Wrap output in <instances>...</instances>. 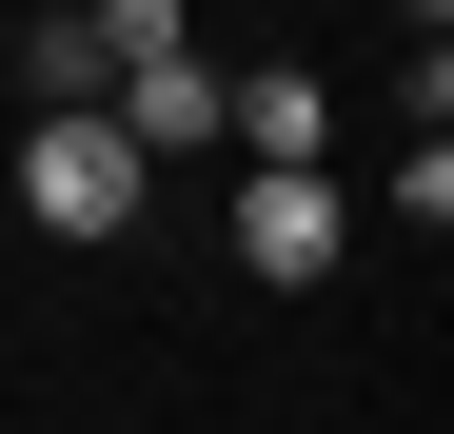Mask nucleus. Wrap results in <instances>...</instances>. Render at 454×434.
<instances>
[{
	"label": "nucleus",
	"mask_w": 454,
	"mask_h": 434,
	"mask_svg": "<svg viewBox=\"0 0 454 434\" xmlns=\"http://www.w3.org/2000/svg\"><path fill=\"white\" fill-rule=\"evenodd\" d=\"M415 119H434V138H454V20H434V40H415Z\"/></svg>",
	"instance_id": "423d86ee"
},
{
	"label": "nucleus",
	"mask_w": 454,
	"mask_h": 434,
	"mask_svg": "<svg viewBox=\"0 0 454 434\" xmlns=\"http://www.w3.org/2000/svg\"><path fill=\"white\" fill-rule=\"evenodd\" d=\"M138 178H159V159H138L119 119H40V138H20V217H40V237H119Z\"/></svg>",
	"instance_id": "f257e3e1"
},
{
	"label": "nucleus",
	"mask_w": 454,
	"mask_h": 434,
	"mask_svg": "<svg viewBox=\"0 0 454 434\" xmlns=\"http://www.w3.org/2000/svg\"><path fill=\"white\" fill-rule=\"evenodd\" d=\"M336 237H356V198H336V178H238V257L277 276V297H317Z\"/></svg>",
	"instance_id": "f03ea898"
},
{
	"label": "nucleus",
	"mask_w": 454,
	"mask_h": 434,
	"mask_svg": "<svg viewBox=\"0 0 454 434\" xmlns=\"http://www.w3.org/2000/svg\"><path fill=\"white\" fill-rule=\"evenodd\" d=\"M20 80H40V119H99V99H119V59H99V20H40V40H20Z\"/></svg>",
	"instance_id": "39448f33"
},
{
	"label": "nucleus",
	"mask_w": 454,
	"mask_h": 434,
	"mask_svg": "<svg viewBox=\"0 0 454 434\" xmlns=\"http://www.w3.org/2000/svg\"><path fill=\"white\" fill-rule=\"evenodd\" d=\"M317 138H336V99L296 80V59H277V80H238V178H317Z\"/></svg>",
	"instance_id": "7ed1b4c3"
},
{
	"label": "nucleus",
	"mask_w": 454,
	"mask_h": 434,
	"mask_svg": "<svg viewBox=\"0 0 454 434\" xmlns=\"http://www.w3.org/2000/svg\"><path fill=\"white\" fill-rule=\"evenodd\" d=\"M119 138H138V159H178V138H238V80H217V59H159V80L119 99Z\"/></svg>",
	"instance_id": "20e7f679"
}]
</instances>
